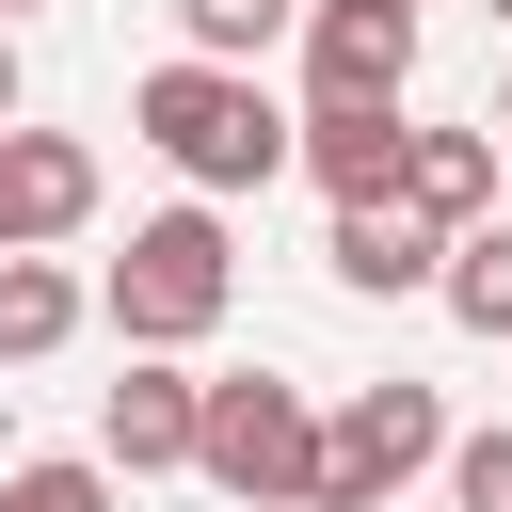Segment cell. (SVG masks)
Masks as SVG:
<instances>
[{
  "mask_svg": "<svg viewBox=\"0 0 512 512\" xmlns=\"http://www.w3.org/2000/svg\"><path fill=\"white\" fill-rule=\"evenodd\" d=\"M128 128L176 160V192H272L288 176V112L256 96V64H208V48H176V64H144L128 80Z\"/></svg>",
  "mask_w": 512,
  "mask_h": 512,
  "instance_id": "6da1fadb",
  "label": "cell"
},
{
  "mask_svg": "<svg viewBox=\"0 0 512 512\" xmlns=\"http://www.w3.org/2000/svg\"><path fill=\"white\" fill-rule=\"evenodd\" d=\"M432 304L464 320V336H496L512 352V224L480 208V224H448V256H432Z\"/></svg>",
  "mask_w": 512,
  "mask_h": 512,
  "instance_id": "7c38bea8",
  "label": "cell"
},
{
  "mask_svg": "<svg viewBox=\"0 0 512 512\" xmlns=\"http://www.w3.org/2000/svg\"><path fill=\"white\" fill-rule=\"evenodd\" d=\"M16 16H48V0H0V32H16Z\"/></svg>",
  "mask_w": 512,
  "mask_h": 512,
  "instance_id": "d6986e66",
  "label": "cell"
},
{
  "mask_svg": "<svg viewBox=\"0 0 512 512\" xmlns=\"http://www.w3.org/2000/svg\"><path fill=\"white\" fill-rule=\"evenodd\" d=\"M224 304H240V240H224V208L192 192V208H144L128 224V256L96 272V320L128 336V352H208L224 336Z\"/></svg>",
  "mask_w": 512,
  "mask_h": 512,
  "instance_id": "7a4b0ae2",
  "label": "cell"
},
{
  "mask_svg": "<svg viewBox=\"0 0 512 512\" xmlns=\"http://www.w3.org/2000/svg\"><path fill=\"white\" fill-rule=\"evenodd\" d=\"M192 480L240 496V512H304V480H320V400L272 384V368H224V384L192 400Z\"/></svg>",
  "mask_w": 512,
  "mask_h": 512,
  "instance_id": "3957f363",
  "label": "cell"
},
{
  "mask_svg": "<svg viewBox=\"0 0 512 512\" xmlns=\"http://www.w3.org/2000/svg\"><path fill=\"white\" fill-rule=\"evenodd\" d=\"M496 144H512V80H496Z\"/></svg>",
  "mask_w": 512,
  "mask_h": 512,
  "instance_id": "ac0fdd59",
  "label": "cell"
},
{
  "mask_svg": "<svg viewBox=\"0 0 512 512\" xmlns=\"http://www.w3.org/2000/svg\"><path fill=\"white\" fill-rule=\"evenodd\" d=\"M16 112H32V80H16V32H0V128H16Z\"/></svg>",
  "mask_w": 512,
  "mask_h": 512,
  "instance_id": "2e32d148",
  "label": "cell"
},
{
  "mask_svg": "<svg viewBox=\"0 0 512 512\" xmlns=\"http://www.w3.org/2000/svg\"><path fill=\"white\" fill-rule=\"evenodd\" d=\"M432 256H448V224H416L400 192H368V208H336V224H320V272H336L352 304H416V288H432Z\"/></svg>",
  "mask_w": 512,
  "mask_h": 512,
  "instance_id": "ba28073f",
  "label": "cell"
},
{
  "mask_svg": "<svg viewBox=\"0 0 512 512\" xmlns=\"http://www.w3.org/2000/svg\"><path fill=\"white\" fill-rule=\"evenodd\" d=\"M80 224H96V144L16 112V128H0V256H64Z\"/></svg>",
  "mask_w": 512,
  "mask_h": 512,
  "instance_id": "5b68a950",
  "label": "cell"
},
{
  "mask_svg": "<svg viewBox=\"0 0 512 512\" xmlns=\"http://www.w3.org/2000/svg\"><path fill=\"white\" fill-rule=\"evenodd\" d=\"M304 16H416V0H304Z\"/></svg>",
  "mask_w": 512,
  "mask_h": 512,
  "instance_id": "e0dca14e",
  "label": "cell"
},
{
  "mask_svg": "<svg viewBox=\"0 0 512 512\" xmlns=\"http://www.w3.org/2000/svg\"><path fill=\"white\" fill-rule=\"evenodd\" d=\"M416 96V16H304V112H400Z\"/></svg>",
  "mask_w": 512,
  "mask_h": 512,
  "instance_id": "8992f818",
  "label": "cell"
},
{
  "mask_svg": "<svg viewBox=\"0 0 512 512\" xmlns=\"http://www.w3.org/2000/svg\"><path fill=\"white\" fill-rule=\"evenodd\" d=\"M0 512H112V464H96V448H48V464L0 480Z\"/></svg>",
  "mask_w": 512,
  "mask_h": 512,
  "instance_id": "5bb4252c",
  "label": "cell"
},
{
  "mask_svg": "<svg viewBox=\"0 0 512 512\" xmlns=\"http://www.w3.org/2000/svg\"><path fill=\"white\" fill-rule=\"evenodd\" d=\"M496 32H512V0H496Z\"/></svg>",
  "mask_w": 512,
  "mask_h": 512,
  "instance_id": "ffe728a7",
  "label": "cell"
},
{
  "mask_svg": "<svg viewBox=\"0 0 512 512\" xmlns=\"http://www.w3.org/2000/svg\"><path fill=\"white\" fill-rule=\"evenodd\" d=\"M80 320H96V288H80L64 256H0V368H48Z\"/></svg>",
  "mask_w": 512,
  "mask_h": 512,
  "instance_id": "8fae6325",
  "label": "cell"
},
{
  "mask_svg": "<svg viewBox=\"0 0 512 512\" xmlns=\"http://www.w3.org/2000/svg\"><path fill=\"white\" fill-rule=\"evenodd\" d=\"M192 400H208V384H192L176 352H128V384L96 400V464H112V480H176V464H192Z\"/></svg>",
  "mask_w": 512,
  "mask_h": 512,
  "instance_id": "52a82bcc",
  "label": "cell"
},
{
  "mask_svg": "<svg viewBox=\"0 0 512 512\" xmlns=\"http://www.w3.org/2000/svg\"><path fill=\"white\" fill-rule=\"evenodd\" d=\"M448 464V400L432 384H352L336 416H320V480H304V512H400V480H432Z\"/></svg>",
  "mask_w": 512,
  "mask_h": 512,
  "instance_id": "277c9868",
  "label": "cell"
},
{
  "mask_svg": "<svg viewBox=\"0 0 512 512\" xmlns=\"http://www.w3.org/2000/svg\"><path fill=\"white\" fill-rule=\"evenodd\" d=\"M400 208L416 224H480L496 208V128H416L400 112Z\"/></svg>",
  "mask_w": 512,
  "mask_h": 512,
  "instance_id": "30bf717a",
  "label": "cell"
},
{
  "mask_svg": "<svg viewBox=\"0 0 512 512\" xmlns=\"http://www.w3.org/2000/svg\"><path fill=\"white\" fill-rule=\"evenodd\" d=\"M176 32H192L208 64H256V48H288V32H304V0H176Z\"/></svg>",
  "mask_w": 512,
  "mask_h": 512,
  "instance_id": "4fadbf2b",
  "label": "cell"
},
{
  "mask_svg": "<svg viewBox=\"0 0 512 512\" xmlns=\"http://www.w3.org/2000/svg\"><path fill=\"white\" fill-rule=\"evenodd\" d=\"M448 512H512V432H448Z\"/></svg>",
  "mask_w": 512,
  "mask_h": 512,
  "instance_id": "9a60e30c",
  "label": "cell"
},
{
  "mask_svg": "<svg viewBox=\"0 0 512 512\" xmlns=\"http://www.w3.org/2000/svg\"><path fill=\"white\" fill-rule=\"evenodd\" d=\"M288 176H320V208L400 192V112H288Z\"/></svg>",
  "mask_w": 512,
  "mask_h": 512,
  "instance_id": "9c48e42d",
  "label": "cell"
}]
</instances>
